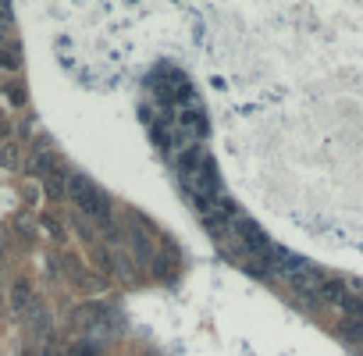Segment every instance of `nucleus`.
Here are the masks:
<instances>
[{
    "label": "nucleus",
    "instance_id": "obj_1",
    "mask_svg": "<svg viewBox=\"0 0 363 356\" xmlns=\"http://www.w3.org/2000/svg\"><path fill=\"white\" fill-rule=\"evenodd\" d=\"M68 196L107 232V235H114V218H111V204H107V196L89 182L86 174H79V171H72V178H68Z\"/></svg>",
    "mask_w": 363,
    "mask_h": 356
},
{
    "label": "nucleus",
    "instance_id": "obj_13",
    "mask_svg": "<svg viewBox=\"0 0 363 356\" xmlns=\"http://www.w3.org/2000/svg\"><path fill=\"white\" fill-rule=\"evenodd\" d=\"M40 356H54V352H50V349H43V352H40Z\"/></svg>",
    "mask_w": 363,
    "mask_h": 356
},
{
    "label": "nucleus",
    "instance_id": "obj_5",
    "mask_svg": "<svg viewBox=\"0 0 363 356\" xmlns=\"http://www.w3.org/2000/svg\"><path fill=\"white\" fill-rule=\"evenodd\" d=\"M29 306H36L33 289H29V282H26V278H18V282L11 285V313H26Z\"/></svg>",
    "mask_w": 363,
    "mask_h": 356
},
{
    "label": "nucleus",
    "instance_id": "obj_2",
    "mask_svg": "<svg viewBox=\"0 0 363 356\" xmlns=\"http://www.w3.org/2000/svg\"><path fill=\"white\" fill-rule=\"evenodd\" d=\"M317 296H320L324 306H342V299L349 296V285H345L342 278H324L320 289H317Z\"/></svg>",
    "mask_w": 363,
    "mask_h": 356
},
{
    "label": "nucleus",
    "instance_id": "obj_7",
    "mask_svg": "<svg viewBox=\"0 0 363 356\" xmlns=\"http://www.w3.org/2000/svg\"><path fill=\"white\" fill-rule=\"evenodd\" d=\"M338 335H342L345 342L359 345V342H363V324H359V321H345V324H338Z\"/></svg>",
    "mask_w": 363,
    "mask_h": 356
},
{
    "label": "nucleus",
    "instance_id": "obj_10",
    "mask_svg": "<svg viewBox=\"0 0 363 356\" xmlns=\"http://www.w3.org/2000/svg\"><path fill=\"white\" fill-rule=\"evenodd\" d=\"M153 274L160 278V282H171L174 274H171V267H167V260L164 257H153Z\"/></svg>",
    "mask_w": 363,
    "mask_h": 356
},
{
    "label": "nucleus",
    "instance_id": "obj_9",
    "mask_svg": "<svg viewBox=\"0 0 363 356\" xmlns=\"http://www.w3.org/2000/svg\"><path fill=\"white\" fill-rule=\"evenodd\" d=\"M0 160H4V167H18V146H15V143H4V153H0Z\"/></svg>",
    "mask_w": 363,
    "mask_h": 356
},
{
    "label": "nucleus",
    "instance_id": "obj_4",
    "mask_svg": "<svg viewBox=\"0 0 363 356\" xmlns=\"http://www.w3.org/2000/svg\"><path fill=\"white\" fill-rule=\"evenodd\" d=\"M178 128H189V132L200 139V135H207V118H203L196 107H182V111H178Z\"/></svg>",
    "mask_w": 363,
    "mask_h": 356
},
{
    "label": "nucleus",
    "instance_id": "obj_8",
    "mask_svg": "<svg viewBox=\"0 0 363 356\" xmlns=\"http://www.w3.org/2000/svg\"><path fill=\"white\" fill-rule=\"evenodd\" d=\"M342 310H345V313L356 321V317H363V299H356V296H345V299H342Z\"/></svg>",
    "mask_w": 363,
    "mask_h": 356
},
{
    "label": "nucleus",
    "instance_id": "obj_6",
    "mask_svg": "<svg viewBox=\"0 0 363 356\" xmlns=\"http://www.w3.org/2000/svg\"><path fill=\"white\" fill-rule=\"evenodd\" d=\"M128 243H132V253H135L139 264H153V246L143 232H128Z\"/></svg>",
    "mask_w": 363,
    "mask_h": 356
},
{
    "label": "nucleus",
    "instance_id": "obj_12",
    "mask_svg": "<svg viewBox=\"0 0 363 356\" xmlns=\"http://www.w3.org/2000/svg\"><path fill=\"white\" fill-rule=\"evenodd\" d=\"M345 285H352V289H356V292H363V278H349V282H345Z\"/></svg>",
    "mask_w": 363,
    "mask_h": 356
},
{
    "label": "nucleus",
    "instance_id": "obj_3",
    "mask_svg": "<svg viewBox=\"0 0 363 356\" xmlns=\"http://www.w3.org/2000/svg\"><path fill=\"white\" fill-rule=\"evenodd\" d=\"M29 164H33L29 171H33V174H40V178H43V182H47V178H50V174H57V171L65 167V164H61V160H57V157H54L50 150H36Z\"/></svg>",
    "mask_w": 363,
    "mask_h": 356
},
{
    "label": "nucleus",
    "instance_id": "obj_11",
    "mask_svg": "<svg viewBox=\"0 0 363 356\" xmlns=\"http://www.w3.org/2000/svg\"><path fill=\"white\" fill-rule=\"evenodd\" d=\"M4 93H8V100H11L15 107H22V100H26V96H22V89H18V86H4Z\"/></svg>",
    "mask_w": 363,
    "mask_h": 356
}]
</instances>
